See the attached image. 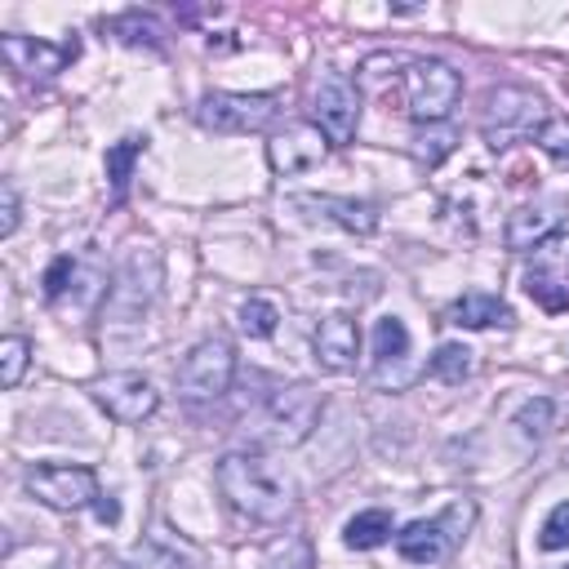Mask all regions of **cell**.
Returning a JSON list of instances; mask_svg holds the SVG:
<instances>
[{
    "mask_svg": "<svg viewBox=\"0 0 569 569\" xmlns=\"http://www.w3.org/2000/svg\"><path fill=\"white\" fill-rule=\"evenodd\" d=\"M280 116V98L276 93H231V89H213L200 98L196 120L213 133H258Z\"/></svg>",
    "mask_w": 569,
    "mask_h": 569,
    "instance_id": "ba28073f",
    "label": "cell"
},
{
    "mask_svg": "<svg viewBox=\"0 0 569 569\" xmlns=\"http://www.w3.org/2000/svg\"><path fill=\"white\" fill-rule=\"evenodd\" d=\"M538 151L556 164V169H565L569 173V116H547V124L538 129Z\"/></svg>",
    "mask_w": 569,
    "mask_h": 569,
    "instance_id": "484cf974",
    "label": "cell"
},
{
    "mask_svg": "<svg viewBox=\"0 0 569 569\" xmlns=\"http://www.w3.org/2000/svg\"><path fill=\"white\" fill-rule=\"evenodd\" d=\"M276 325H280V311H276L267 298H244V307H240V329H244L249 338H271Z\"/></svg>",
    "mask_w": 569,
    "mask_h": 569,
    "instance_id": "83f0119b",
    "label": "cell"
},
{
    "mask_svg": "<svg viewBox=\"0 0 569 569\" xmlns=\"http://www.w3.org/2000/svg\"><path fill=\"white\" fill-rule=\"evenodd\" d=\"M547 124V107L538 102V93L520 89V84H498L485 98V116H480V138L493 151H507L516 142L538 138V129Z\"/></svg>",
    "mask_w": 569,
    "mask_h": 569,
    "instance_id": "8992f818",
    "label": "cell"
},
{
    "mask_svg": "<svg viewBox=\"0 0 569 569\" xmlns=\"http://www.w3.org/2000/svg\"><path fill=\"white\" fill-rule=\"evenodd\" d=\"M231 378H236V347L227 338H200L182 356V365L173 373L178 396L191 400V405H204V400L227 396L231 391Z\"/></svg>",
    "mask_w": 569,
    "mask_h": 569,
    "instance_id": "52a82bcc",
    "label": "cell"
},
{
    "mask_svg": "<svg viewBox=\"0 0 569 569\" xmlns=\"http://www.w3.org/2000/svg\"><path fill=\"white\" fill-rule=\"evenodd\" d=\"M311 351H316V365L325 373H351L356 360H360V325H356V316L329 311L311 333Z\"/></svg>",
    "mask_w": 569,
    "mask_h": 569,
    "instance_id": "9a60e30c",
    "label": "cell"
},
{
    "mask_svg": "<svg viewBox=\"0 0 569 569\" xmlns=\"http://www.w3.org/2000/svg\"><path fill=\"white\" fill-rule=\"evenodd\" d=\"M116 40H124V44H133V49H164V27H160V18L156 13H142V9H124V13H116V18H107L102 22Z\"/></svg>",
    "mask_w": 569,
    "mask_h": 569,
    "instance_id": "44dd1931",
    "label": "cell"
},
{
    "mask_svg": "<svg viewBox=\"0 0 569 569\" xmlns=\"http://www.w3.org/2000/svg\"><path fill=\"white\" fill-rule=\"evenodd\" d=\"M27 360H31V342L18 338V333H9V338L0 342V387H4V391H13V387L22 382Z\"/></svg>",
    "mask_w": 569,
    "mask_h": 569,
    "instance_id": "4316f807",
    "label": "cell"
},
{
    "mask_svg": "<svg viewBox=\"0 0 569 569\" xmlns=\"http://www.w3.org/2000/svg\"><path fill=\"white\" fill-rule=\"evenodd\" d=\"M529 253L533 258H529V271H525V293L542 311H569V231L547 236Z\"/></svg>",
    "mask_w": 569,
    "mask_h": 569,
    "instance_id": "30bf717a",
    "label": "cell"
},
{
    "mask_svg": "<svg viewBox=\"0 0 569 569\" xmlns=\"http://www.w3.org/2000/svg\"><path fill=\"white\" fill-rule=\"evenodd\" d=\"M76 53H80V40H76V36L62 40V44L36 40V36H18V31L0 36V58H4L18 76H27V80H49V76H58L67 62H76Z\"/></svg>",
    "mask_w": 569,
    "mask_h": 569,
    "instance_id": "7c38bea8",
    "label": "cell"
},
{
    "mask_svg": "<svg viewBox=\"0 0 569 569\" xmlns=\"http://www.w3.org/2000/svg\"><path fill=\"white\" fill-rule=\"evenodd\" d=\"M325 156H329V138H325L316 124H307V120L284 124V129L271 133V142H267V164H271L276 173H284V178L316 169Z\"/></svg>",
    "mask_w": 569,
    "mask_h": 569,
    "instance_id": "4fadbf2b",
    "label": "cell"
},
{
    "mask_svg": "<svg viewBox=\"0 0 569 569\" xmlns=\"http://www.w3.org/2000/svg\"><path fill=\"white\" fill-rule=\"evenodd\" d=\"M213 476H218V489L231 502V511H240L258 525H280L298 507L293 476L262 453H227Z\"/></svg>",
    "mask_w": 569,
    "mask_h": 569,
    "instance_id": "6da1fadb",
    "label": "cell"
},
{
    "mask_svg": "<svg viewBox=\"0 0 569 569\" xmlns=\"http://www.w3.org/2000/svg\"><path fill=\"white\" fill-rule=\"evenodd\" d=\"M147 151V133H124L120 142L107 147V182H111V204H120L129 196V182H133V164L142 160Z\"/></svg>",
    "mask_w": 569,
    "mask_h": 569,
    "instance_id": "d6986e66",
    "label": "cell"
},
{
    "mask_svg": "<svg viewBox=\"0 0 569 569\" xmlns=\"http://www.w3.org/2000/svg\"><path fill=\"white\" fill-rule=\"evenodd\" d=\"M427 373L440 378V382H449V387H462V382L476 373L471 347H462V342H440L436 356H431V365H427Z\"/></svg>",
    "mask_w": 569,
    "mask_h": 569,
    "instance_id": "603a6c76",
    "label": "cell"
},
{
    "mask_svg": "<svg viewBox=\"0 0 569 569\" xmlns=\"http://www.w3.org/2000/svg\"><path fill=\"white\" fill-rule=\"evenodd\" d=\"M560 213H565V200H538V204H520L507 213V227H502V240L507 249L525 253L533 244H542L547 236L560 231Z\"/></svg>",
    "mask_w": 569,
    "mask_h": 569,
    "instance_id": "e0dca14e",
    "label": "cell"
},
{
    "mask_svg": "<svg viewBox=\"0 0 569 569\" xmlns=\"http://www.w3.org/2000/svg\"><path fill=\"white\" fill-rule=\"evenodd\" d=\"M538 547L542 551H565L569 547V502H556L538 529Z\"/></svg>",
    "mask_w": 569,
    "mask_h": 569,
    "instance_id": "f1b7e54d",
    "label": "cell"
},
{
    "mask_svg": "<svg viewBox=\"0 0 569 569\" xmlns=\"http://www.w3.org/2000/svg\"><path fill=\"white\" fill-rule=\"evenodd\" d=\"M289 204L302 213V218H320V222H333L351 236H373L378 231V209L369 200H351V196H329V191H298L289 196Z\"/></svg>",
    "mask_w": 569,
    "mask_h": 569,
    "instance_id": "5bb4252c",
    "label": "cell"
},
{
    "mask_svg": "<svg viewBox=\"0 0 569 569\" xmlns=\"http://www.w3.org/2000/svg\"><path fill=\"white\" fill-rule=\"evenodd\" d=\"M93 400L124 427H138L147 422L156 409H160V391L151 387V378L133 373V369H120V373H107L93 382Z\"/></svg>",
    "mask_w": 569,
    "mask_h": 569,
    "instance_id": "8fae6325",
    "label": "cell"
},
{
    "mask_svg": "<svg viewBox=\"0 0 569 569\" xmlns=\"http://www.w3.org/2000/svg\"><path fill=\"white\" fill-rule=\"evenodd\" d=\"M445 320H449V325H458V329H493V325H511V307H507L498 293L467 289L462 298H453V302H449Z\"/></svg>",
    "mask_w": 569,
    "mask_h": 569,
    "instance_id": "ac0fdd59",
    "label": "cell"
},
{
    "mask_svg": "<svg viewBox=\"0 0 569 569\" xmlns=\"http://www.w3.org/2000/svg\"><path fill=\"white\" fill-rule=\"evenodd\" d=\"M565 569H569V565H565Z\"/></svg>",
    "mask_w": 569,
    "mask_h": 569,
    "instance_id": "1f68e13d",
    "label": "cell"
},
{
    "mask_svg": "<svg viewBox=\"0 0 569 569\" xmlns=\"http://www.w3.org/2000/svg\"><path fill=\"white\" fill-rule=\"evenodd\" d=\"M413 378L409 369V329L400 316H382L373 325V382L400 391Z\"/></svg>",
    "mask_w": 569,
    "mask_h": 569,
    "instance_id": "2e32d148",
    "label": "cell"
},
{
    "mask_svg": "<svg viewBox=\"0 0 569 569\" xmlns=\"http://www.w3.org/2000/svg\"><path fill=\"white\" fill-rule=\"evenodd\" d=\"M471 520H476V507L467 502V498H458V502H449L445 511H436V516H418V520H409L400 533H396V551L409 560V565H445L453 551H458V542L467 538V529H471Z\"/></svg>",
    "mask_w": 569,
    "mask_h": 569,
    "instance_id": "277c9868",
    "label": "cell"
},
{
    "mask_svg": "<svg viewBox=\"0 0 569 569\" xmlns=\"http://www.w3.org/2000/svg\"><path fill=\"white\" fill-rule=\"evenodd\" d=\"M27 493L36 502H44L49 511H98L102 525H116L120 520V507L102 493L98 476L80 462H36L27 467Z\"/></svg>",
    "mask_w": 569,
    "mask_h": 569,
    "instance_id": "7a4b0ae2",
    "label": "cell"
},
{
    "mask_svg": "<svg viewBox=\"0 0 569 569\" xmlns=\"http://www.w3.org/2000/svg\"><path fill=\"white\" fill-rule=\"evenodd\" d=\"M400 93H405V116L413 124H445L462 98V76L440 58H413L400 71Z\"/></svg>",
    "mask_w": 569,
    "mask_h": 569,
    "instance_id": "5b68a950",
    "label": "cell"
},
{
    "mask_svg": "<svg viewBox=\"0 0 569 569\" xmlns=\"http://www.w3.org/2000/svg\"><path fill=\"white\" fill-rule=\"evenodd\" d=\"M71 276H76V262H71L67 253H62V258H53V262H49V271H44V298H49V302H58V298L67 293Z\"/></svg>",
    "mask_w": 569,
    "mask_h": 569,
    "instance_id": "f546056e",
    "label": "cell"
},
{
    "mask_svg": "<svg viewBox=\"0 0 569 569\" xmlns=\"http://www.w3.org/2000/svg\"><path fill=\"white\" fill-rule=\"evenodd\" d=\"M311 120L329 138V147H347L360 129V89L342 71H329L311 89Z\"/></svg>",
    "mask_w": 569,
    "mask_h": 569,
    "instance_id": "9c48e42d",
    "label": "cell"
},
{
    "mask_svg": "<svg viewBox=\"0 0 569 569\" xmlns=\"http://www.w3.org/2000/svg\"><path fill=\"white\" fill-rule=\"evenodd\" d=\"M320 413H325V396H320L316 387H307V382H293V387H276V391L262 400V409L253 413L249 427H253L267 445L293 449V445H302V440L316 431Z\"/></svg>",
    "mask_w": 569,
    "mask_h": 569,
    "instance_id": "3957f363",
    "label": "cell"
},
{
    "mask_svg": "<svg viewBox=\"0 0 569 569\" xmlns=\"http://www.w3.org/2000/svg\"><path fill=\"white\" fill-rule=\"evenodd\" d=\"M258 569H311V542L302 533H289V538H276L267 551H262V565Z\"/></svg>",
    "mask_w": 569,
    "mask_h": 569,
    "instance_id": "d4e9b609",
    "label": "cell"
},
{
    "mask_svg": "<svg viewBox=\"0 0 569 569\" xmlns=\"http://www.w3.org/2000/svg\"><path fill=\"white\" fill-rule=\"evenodd\" d=\"M453 147H458V129L449 120L445 124H418V133L409 138V156L427 169H436L445 156H453Z\"/></svg>",
    "mask_w": 569,
    "mask_h": 569,
    "instance_id": "7402d4cb",
    "label": "cell"
},
{
    "mask_svg": "<svg viewBox=\"0 0 569 569\" xmlns=\"http://www.w3.org/2000/svg\"><path fill=\"white\" fill-rule=\"evenodd\" d=\"M18 218H22V204H18V187L4 178V182H0V236H4V240L18 231Z\"/></svg>",
    "mask_w": 569,
    "mask_h": 569,
    "instance_id": "4dcf8cb0",
    "label": "cell"
},
{
    "mask_svg": "<svg viewBox=\"0 0 569 569\" xmlns=\"http://www.w3.org/2000/svg\"><path fill=\"white\" fill-rule=\"evenodd\" d=\"M551 422H556V405H551L547 396L525 400V405L516 409V418H511V427H516V436H520L525 445L547 440V436H551Z\"/></svg>",
    "mask_w": 569,
    "mask_h": 569,
    "instance_id": "cb8c5ba5",
    "label": "cell"
},
{
    "mask_svg": "<svg viewBox=\"0 0 569 569\" xmlns=\"http://www.w3.org/2000/svg\"><path fill=\"white\" fill-rule=\"evenodd\" d=\"M391 533H396V525H391V511H387V507H365V511H356V516L342 525V542H347L351 551H373V547H382Z\"/></svg>",
    "mask_w": 569,
    "mask_h": 569,
    "instance_id": "ffe728a7",
    "label": "cell"
}]
</instances>
